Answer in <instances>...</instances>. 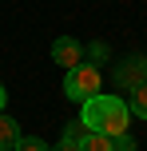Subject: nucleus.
<instances>
[{
	"instance_id": "obj_7",
	"label": "nucleus",
	"mask_w": 147,
	"mask_h": 151,
	"mask_svg": "<svg viewBox=\"0 0 147 151\" xmlns=\"http://www.w3.org/2000/svg\"><path fill=\"white\" fill-rule=\"evenodd\" d=\"M127 111H131V119H147V83L127 91Z\"/></svg>"
},
{
	"instance_id": "obj_6",
	"label": "nucleus",
	"mask_w": 147,
	"mask_h": 151,
	"mask_svg": "<svg viewBox=\"0 0 147 151\" xmlns=\"http://www.w3.org/2000/svg\"><path fill=\"white\" fill-rule=\"evenodd\" d=\"M80 151H115V139L111 135H100V131H87L80 135Z\"/></svg>"
},
{
	"instance_id": "obj_1",
	"label": "nucleus",
	"mask_w": 147,
	"mask_h": 151,
	"mask_svg": "<svg viewBox=\"0 0 147 151\" xmlns=\"http://www.w3.org/2000/svg\"><path fill=\"white\" fill-rule=\"evenodd\" d=\"M80 123H84L87 131H100V135H123L127 123H131V111H127V99L119 96H92L80 104Z\"/></svg>"
},
{
	"instance_id": "obj_8",
	"label": "nucleus",
	"mask_w": 147,
	"mask_h": 151,
	"mask_svg": "<svg viewBox=\"0 0 147 151\" xmlns=\"http://www.w3.org/2000/svg\"><path fill=\"white\" fill-rule=\"evenodd\" d=\"M80 135H84V123H68V127H64V135H60V143H56L52 151H80Z\"/></svg>"
},
{
	"instance_id": "obj_5",
	"label": "nucleus",
	"mask_w": 147,
	"mask_h": 151,
	"mask_svg": "<svg viewBox=\"0 0 147 151\" xmlns=\"http://www.w3.org/2000/svg\"><path fill=\"white\" fill-rule=\"evenodd\" d=\"M20 123L12 119L8 111H0V151H16V143H20Z\"/></svg>"
},
{
	"instance_id": "obj_2",
	"label": "nucleus",
	"mask_w": 147,
	"mask_h": 151,
	"mask_svg": "<svg viewBox=\"0 0 147 151\" xmlns=\"http://www.w3.org/2000/svg\"><path fill=\"white\" fill-rule=\"evenodd\" d=\"M100 91H103V76H100V68H95L92 60H84V64H76V68L64 72V96L68 99L84 104V99L100 96Z\"/></svg>"
},
{
	"instance_id": "obj_9",
	"label": "nucleus",
	"mask_w": 147,
	"mask_h": 151,
	"mask_svg": "<svg viewBox=\"0 0 147 151\" xmlns=\"http://www.w3.org/2000/svg\"><path fill=\"white\" fill-rule=\"evenodd\" d=\"M16 151H52V147H48V143H44L40 135H20V143H16Z\"/></svg>"
},
{
	"instance_id": "obj_3",
	"label": "nucleus",
	"mask_w": 147,
	"mask_h": 151,
	"mask_svg": "<svg viewBox=\"0 0 147 151\" xmlns=\"http://www.w3.org/2000/svg\"><path fill=\"white\" fill-rule=\"evenodd\" d=\"M52 60L60 64L64 72L76 68V64H84V44H80L76 36H60V40L52 44Z\"/></svg>"
},
{
	"instance_id": "obj_4",
	"label": "nucleus",
	"mask_w": 147,
	"mask_h": 151,
	"mask_svg": "<svg viewBox=\"0 0 147 151\" xmlns=\"http://www.w3.org/2000/svg\"><path fill=\"white\" fill-rule=\"evenodd\" d=\"M115 80H119V88H127V91L139 88V83H147V60H143V56H139V60L131 56V60L115 72Z\"/></svg>"
},
{
	"instance_id": "obj_11",
	"label": "nucleus",
	"mask_w": 147,
	"mask_h": 151,
	"mask_svg": "<svg viewBox=\"0 0 147 151\" xmlns=\"http://www.w3.org/2000/svg\"><path fill=\"white\" fill-rule=\"evenodd\" d=\"M87 52H92V60H103V56H108V44H92Z\"/></svg>"
},
{
	"instance_id": "obj_12",
	"label": "nucleus",
	"mask_w": 147,
	"mask_h": 151,
	"mask_svg": "<svg viewBox=\"0 0 147 151\" xmlns=\"http://www.w3.org/2000/svg\"><path fill=\"white\" fill-rule=\"evenodd\" d=\"M0 111H4V83H0Z\"/></svg>"
},
{
	"instance_id": "obj_10",
	"label": "nucleus",
	"mask_w": 147,
	"mask_h": 151,
	"mask_svg": "<svg viewBox=\"0 0 147 151\" xmlns=\"http://www.w3.org/2000/svg\"><path fill=\"white\" fill-rule=\"evenodd\" d=\"M115 151H139V147H135V139L123 131V135H115Z\"/></svg>"
}]
</instances>
